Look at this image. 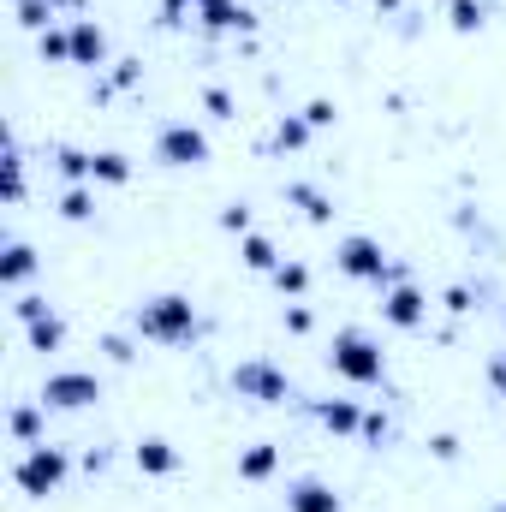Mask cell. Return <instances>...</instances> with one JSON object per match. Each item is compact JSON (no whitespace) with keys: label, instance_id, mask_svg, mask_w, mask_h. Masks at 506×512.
<instances>
[{"label":"cell","instance_id":"6da1fadb","mask_svg":"<svg viewBox=\"0 0 506 512\" xmlns=\"http://www.w3.org/2000/svg\"><path fill=\"white\" fill-rule=\"evenodd\" d=\"M131 328L149 346H191L203 334V316H197V304L185 292H155V298H143L131 310Z\"/></svg>","mask_w":506,"mask_h":512},{"label":"cell","instance_id":"7a4b0ae2","mask_svg":"<svg viewBox=\"0 0 506 512\" xmlns=\"http://www.w3.org/2000/svg\"><path fill=\"white\" fill-rule=\"evenodd\" d=\"M328 370H334L340 382H352V387H381L387 382V352H381L376 334L340 328V334L328 340Z\"/></svg>","mask_w":506,"mask_h":512},{"label":"cell","instance_id":"3957f363","mask_svg":"<svg viewBox=\"0 0 506 512\" xmlns=\"http://www.w3.org/2000/svg\"><path fill=\"white\" fill-rule=\"evenodd\" d=\"M66 477H72V453H66V447H54V441L24 447V453H18V465H12V483H18V495H30V501L60 495V489H66Z\"/></svg>","mask_w":506,"mask_h":512},{"label":"cell","instance_id":"277c9868","mask_svg":"<svg viewBox=\"0 0 506 512\" xmlns=\"http://www.w3.org/2000/svg\"><path fill=\"white\" fill-rule=\"evenodd\" d=\"M334 268L346 274V280H370V286H393V280H411L393 256H387V245H381L376 233H346L340 245H334Z\"/></svg>","mask_w":506,"mask_h":512},{"label":"cell","instance_id":"5b68a950","mask_svg":"<svg viewBox=\"0 0 506 512\" xmlns=\"http://www.w3.org/2000/svg\"><path fill=\"white\" fill-rule=\"evenodd\" d=\"M227 382H233V393H239V399H251V405H292V399H298L292 376H286L274 358H239Z\"/></svg>","mask_w":506,"mask_h":512},{"label":"cell","instance_id":"8992f818","mask_svg":"<svg viewBox=\"0 0 506 512\" xmlns=\"http://www.w3.org/2000/svg\"><path fill=\"white\" fill-rule=\"evenodd\" d=\"M36 399L48 411H90V405H102V376L96 370H48Z\"/></svg>","mask_w":506,"mask_h":512},{"label":"cell","instance_id":"52a82bcc","mask_svg":"<svg viewBox=\"0 0 506 512\" xmlns=\"http://www.w3.org/2000/svg\"><path fill=\"white\" fill-rule=\"evenodd\" d=\"M155 161L161 167H209V131L191 120H167L155 131Z\"/></svg>","mask_w":506,"mask_h":512},{"label":"cell","instance_id":"ba28073f","mask_svg":"<svg viewBox=\"0 0 506 512\" xmlns=\"http://www.w3.org/2000/svg\"><path fill=\"white\" fill-rule=\"evenodd\" d=\"M381 322L417 334V328L429 322V292H423L417 280H393V286H381Z\"/></svg>","mask_w":506,"mask_h":512},{"label":"cell","instance_id":"9c48e42d","mask_svg":"<svg viewBox=\"0 0 506 512\" xmlns=\"http://www.w3.org/2000/svg\"><path fill=\"white\" fill-rule=\"evenodd\" d=\"M197 24L215 30V36H251L256 12L245 6V0H197Z\"/></svg>","mask_w":506,"mask_h":512},{"label":"cell","instance_id":"30bf717a","mask_svg":"<svg viewBox=\"0 0 506 512\" xmlns=\"http://www.w3.org/2000/svg\"><path fill=\"white\" fill-rule=\"evenodd\" d=\"M286 512H346V495L322 477H292L286 483Z\"/></svg>","mask_w":506,"mask_h":512},{"label":"cell","instance_id":"8fae6325","mask_svg":"<svg viewBox=\"0 0 506 512\" xmlns=\"http://www.w3.org/2000/svg\"><path fill=\"white\" fill-rule=\"evenodd\" d=\"M72 66H84V72L108 66V30L96 18H72Z\"/></svg>","mask_w":506,"mask_h":512},{"label":"cell","instance_id":"7c38bea8","mask_svg":"<svg viewBox=\"0 0 506 512\" xmlns=\"http://www.w3.org/2000/svg\"><path fill=\"white\" fill-rule=\"evenodd\" d=\"M6 435H12L18 447L48 441V405H42V399H18V405L6 411Z\"/></svg>","mask_w":506,"mask_h":512},{"label":"cell","instance_id":"4fadbf2b","mask_svg":"<svg viewBox=\"0 0 506 512\" xmlns=\"http://www.w3.org/2000/svg\"><path fill=\"white\" fill-rule=\"evenodd\" d=\"M131 465H137L143 477H173V471H179V447H173L167 435H143V441L131 447Z\"/></svg>","mask_w":506,"mask_h":512},{"label":"cell","instance_id":"5bb4252c","mask_svg":"<svg viewBox=\"0 0 506 512\" xmlns=\"http://www.w3.org/2000/svg\"><path fill=\"white\" fill-rule=\"evenodd\" d=\"M36 268H42V262H36V251H30L24 239H6V245H0V286L24 292V286L36 280Z\"/></svg>","mask_w":506,"mask_h":512},{"label":"cell","instance_id":"9a60e30c","mask_svg":"<svg viewBox=\"0 0 506 512\" xmlns=\"http://www.w3.org/2000/svg\"><path fill=\"white\" fill-rule=\"evenodd\" d=\"M310 411H316V423H322L328 435H358V429H364V405H358V399H316Z\"/></svg>","mask_w":506,"mask_h":512},{"label":"cell","instance_id":"2e32d148","mask_svg":"<svg viewBox=\"0 0 506 512\" xmlns=\"http://www.w3.org/2000/svg\"><path fill=\"white\" fill-rule=\"evenodd\" d=\"M286 203H298L310 227H328V221H334V197H328L322 185H304V179H292V185H286Z\"/></svg>","mask_w":506,"mask_h":512},{"label":"cell","instance_id":"e0dca14e","mask_svg":"<svg viewBox=\"0 0 506 512\" xmlns=\"http://www.w3.org/2000/svg\"><path fill=\"white\" fill-rule=\"evenodd\" d=\"M274 471H280V447L274 441H251L239 453V483H268Z\"/></svg>","mask_w":506,"mask_h":512},{"label":"cell","instance_id":"ac0fdd59","mask_svg":"<svg viewBox=\"0 0 506 512\" xmlns=\"http://www.w3.org/2000/svg\"><path fill=\"white\" fill-rule=\"evenodd\" d=\"M54 173L66 185H96V149H54Z\"/></svg>","mask_w":506,"mask_h":512},{"label":"cell","instance_id":"d6986e66","mask_svg":"<svg viewBox=\"0 0 506 512\" xmlns=\"http://www.w3.org/2000/svg\"><path fill=\"white\" fill-rule=\"evenodd\" d=\"M24 346H30V352H60V346H66V316H60V310L36 316V322L24 328Z\"/></svg>","mask_w":506,"mask_h":512},{"label":"cell","instance_id":"ffe728a7","mask_svg":"<svg viewBox=\"0 0 506 512\" xmlns=\"http://www.w3.org/2000/svg\"><path fill=\"white\" fill-rule=\"evenodd\" d=\"M239 256H245V268H251V274H274V268L286 262L280 245H274L268 233H245V239H239Z\"/></svg>","mask_w":506,"mask_h":512},{"label":"cell","instance_id":"44dd1931","mask_svg":"<svg viewBox=\"0 0 506 512\" xmlns=\"http://www.w3.org/2000/svg\"><path fill=\"white\" fill-rule=\"evenodd\" d=\"M0 173H6V203L18 209V203H24V149H18L12 131H6V143H0Z\"/></svg>","mask_w":506,"mask_h":512},{"label":"cell","instance_id":"7402d4cb","mask_svg":"<svg viewBox=\"0 0 506 512\" xmlns=\"http://www.w3.org/2000/svg\"><path fill=\"white\" fill-rule=\"evenodd\" d=\"M96 185H66L60 191V221H72V227H84V221H96Z\"/></svg>","mask_w":506,"mask_h":512},{"label":"cell","instance_id":"603a6c76","mask_svg":"<svg viewBox=\"0 0 506 512\" xmlns=\"http://www.w3.org/2000/svg\"><path fill=\"white\" fill-rule=\"evenodd\" d=\"M310 137H316V126H310L304 114H280V126H274V149H280V155H298V149H310Z\"/></svg>","mask_w":506,"mask_h":512},{"label":"cell","instance_id":"cb8c5ba5","mask_svg":"<svg viewBox=\"0 0 506 512\" xmlns=\"http://www.w3.org/2000/svg\"><path fill=\"white\" fill-rule=\"evenodd\" d=\"M36 54H42L48 66H72V24L42 30V36H36Z\"/></svg>","mask_w":506,"mask_h":512},{"label":"cell","instance_id":"d4e9b609","mask_svg":"<svg viewBox=\"0 0 506 512\" xmlns=\"http://www.w3.org/2000/svg\"><path fill=\"white\" fill-rule=\"evenodd\" d=\"M268 280H274V292H280V298H304V292H310V268H304L298 256H286Z\"/></svg>","mask_w":506,"mask_h":512},{"label":"cell","instance_id":"484cf974","mask_svg":"<svg viewBox=\"0 0 506 512\" xmlns=\"http://www.w3.org/2000/svg\"><path fill=\"white\" fill-rule=\"evenodd\" d=\"M447 24H453L459 36H477V30L489 24V6H483V0H447Z\"/></svg>","mask_w":506,"mask_h":512},{"label":"cell","instance_id":"4316f807","mask_svg":"<svg viewBox=\"0 0 506 512\" xmlns=\"http://www.w3.org/2000/svg\"><path fill=\"white\" fill-rule=\"evenodd\" d=\"M12 18H18V30L42 36V30H54V0H12Z\"/></svg>","mask_w":506,"mask_h":512},{"label":"cell","instance_id":"83f0119b","mask_svg":"<svg viewBox=\"0 0 506 512\" xmlns=\"http://www.w3.org/2000/svg\"><path fill=\"white\" fill-rule=\"evenodd\" d=\"M131 179V161L120 149H96V185H126Z\"/></svg>","mask_w":506,"mask_h":512},{"label":"cell","instance_id":"f1b7e54d","mask_svg":"<svg viewBox=\"0 0 506 512\" xmlns=\"http://www.w3.org/2000/svg\"><path fill=\"white\" fill-rule=\"evenodd\" d=\"M203 114H209V120H239V102H233V90L209 84V90H203Z\"/></svg>","mask_w":506,"mask_h":512},{"label":"cell","instance_id":"f546056e","mask_svg":"<svg viewBox=\"0 0 506 512\" xmlns=\"http://www.w3.org/2000/svg\"><path fill=\"white\" fill-rule=\"evenodd\" d=\"M48 310H54V304H48L42 292H18V298H12V316H18V328H30V322H36V316H48Z\"/></svg>","mask_w":506,"mask_h":512},{"label":"cell","instance_id":"4dcf8cb0","mask_svg":"<svg viewBox=\"0 0 506 512\" xmlns=\"http://www.w3.org/2000/svg\"><path fill=\"white\" fill-rule=\"evenodd\" d=\"M280 322H286V334H310V328H316V316H310V304H298V298H292V304L280 310Z\"/></svg>","mask_w":506,"mask_h":512},{"label":"cell","instance_id":"1f68e13d","mask_svg":"<svg viewBox=\"0 0 506 512\" xmlns=\"http://www.w3.org/2000/svg\"><path fill=\"white\" fill-rule=\"evenodd\" d=\"M393 435V423H387V411H364V429H358V441H370V447H381Z\"/></svg>","mask_w":506,"mask_h":512},{"label":"cell","instance_id":"d6a6232c","mask_svg":"<svg viewBox=\"0 0 506 512\" xmlns=\"http://www.w3.org/2000/svg\"><path fill=\"white\" fill-rule=\"evenodd\" d=\"M304 120H310V126H316V131H328V126H334V120H340V108H334L328 96H316V102H304Z\"/></svg>","mask_w":506,"mask_h":512},{"label":"cell","instance_id":"836d02e7","mask_svg":"<svg viewBox=\"0 0 506 512\" xmlns=\"http://www.w3.org/2000/svg\"><path fill=\"white\" fill-rule=\"evenodd\" d=\"M221 227H227V233H239V239H245V233H256V227H251V209H245V203H227V209H221Z\"/></svg>","mask_w":506,"mask_h":512},{"label":"cell","instance_id":"e575fe53","mask_svg":"<svg viewBox=\"0 0 506 512\" xmlns=\"http://www.w3.org/2000/svg\"><path fill=\"white\" fill-rule=\"evenodd\" d=\"M143 78V60H114V90H137Z\"/></svg>","mask_w":506,"mask_h":512},{"label":"cell","instance_id":"d590c367","mask_svg":"<svg viewBox=\"0 0 506 512\" xmlns=\"http://www.w3.org/2000/svg\"><path fill=\"white\" fill-rule=\"evenodd\" d=\"M429 453H435L441 465H453V459H459V435H447V429H441V435H429Z\"/></svg>","mask_w":506,"mask_h":512},{"label":"cell","instance_id":"8d00e7d4","mask_svg":"<svg viewBox=\"0 0 506 512\" xmlns=\"http://www.w3.org/2000/svg\"><path fill=\"white\" fill-rule=\"evenodd\" d=\"M102 352H108L114 364H131V358H137V346H131L126 334H108V340H102Z\"/></svg>","mask_w":506,"mask_h":512},{"label":"cell","instance_id":"74e56055","mask_svg":"<svg viewBox=\"0 0 506 512\" xmlns=\"http://www.w3.org/2000/svg\"><path fill=\"white\" fill-rule=\"evenodd\" d=\"M185 12L197 18V0H161V24H185Z\"/></svg>","mask_w":506,"mask_h":512},{"label":"cell","instance_id":"f35d334b","mask_svg":"<svg viewBox=\"0 0 506 512\" xmlns=\"http://www.w3.org/2000/svg\"><path fill=\"white\" fill-rule=\"evenodd\" d=\"M447 310H453V316H465V310H477V298H471V286H447Z\"/></svg>","mask_w":506,"mask_h":512},{"label":"cell","instance_id":"ab89813d","mask_svg":"<svg viewBox=\"0 0 506 512\" xmlns=\"http://www.w3.org/2000/svg\"><path fill=\"white\" fill-rule=\"evenodd\" d=\"M483 376H489V387L506 399V352H495V358H489V370H483Z\"/></svg>","mask_w":506,"mask_h":512},{"label":"cell","instance_id":"60d3db41","mask_svg":"<svg viewBox=\"0 0 506 512\" xmlns=\"http://www.w3.org/2000/svg\"><path fill=\"white\" fill-rule=\"evenodd\" d=\"M84 6H90V0H54V12H72V18H78Z\"/></svg>","mask_w":506,"mask_h":512},{"label":"cell","instance_id":"b9f144b4","mask_svg":"<svg viewBox=\"0 0 506 512\" xmlns=\"http://www.w3.org/2000/svg\"><path fill=\"white\" fill-rule=\"evenodd\" d=\"M381 12H399V6H405V0H376Z\"/></svg>","mask_w":506,"mask_h":512},{"label":"cell","instance_id":"7bdbcfd3","mask_svg":"<svg viewBox=\"0 0 506 512\" xmlns=\"http://www.w3.org/2000/svg\"><path fill=\"white\" fill-rule=\"evenodd\" d=\"M489 512H506V501H501V507H489Z\"/></svg>","mask_w":506,"mask_h":512}]
</instances>
